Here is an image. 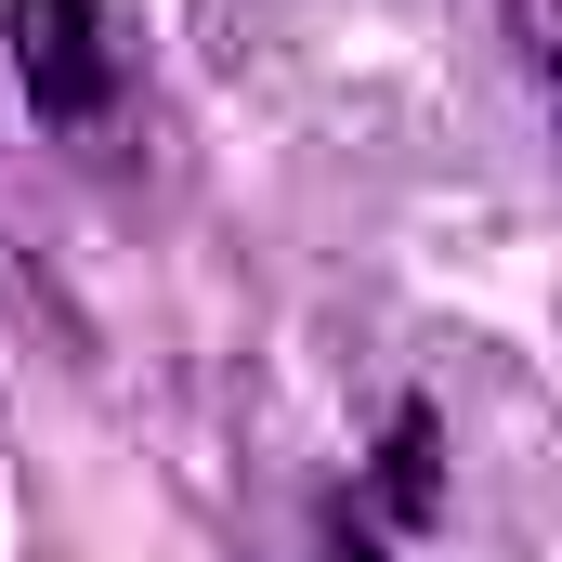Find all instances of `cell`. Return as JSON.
Here are the masks:
<instances>
[{
  "label": "cell",
  "instance_id": "3",
  "mask_svg": "<svg viewBox=\"0 0 562 562\" xmlns=\"http://www.w3.org/2000/svg\"><path fill=\"white\" fill-rule=\"evenodd\" d=\"M380 484H393V497H406V510H431V431H419V419L393 431V471H380Z\"/></svg>",
  "mask_w": 562,
  "mask_h": 562
},
{
  "label": "cell",
  "instance_id": "2",
  "mask_svg": "<svg viewBox=\"0 0 562 562\" xmlns=\"http://www.w3.org/2000/svg\"><path fill=\"white\" fill-rule=\"evenodd\" d=\"M510 53H524V79H537V105L562 132V0H510Z\"/></svg>",
  "mask_w": 562,
  "mask_h": 562
},
{
  "label": "cell",
  "instance_id": "1",
  "mask_svg": "<svg viewBox=\"0 0 562 562\" xmlns=\"http://www.w3.org/2000/svg\"><path fill=\"white\" fill-rule=\"evenodd\" d=\"M0 26H13V79H26V105L40 119H105L119 105V40H105V0H0Z\"/></svg>",
  "mask_w": 562,
  "mask_h": 562
},
{
  "label": "cell",
  "instance_id": "4",
  "mask_svg": "<svg viewBox=\"0 0 562 562\" xmlns=\"http://www.w3.org/2000/svg\"><path fill=\"white\" fill-rule=\"evenodd\" d=\"M327 562H393V550H367V537H353V524H327Z\"/></svg>",
  "mask_w": 562,
  "mask_h": 562
}]
</instances>
